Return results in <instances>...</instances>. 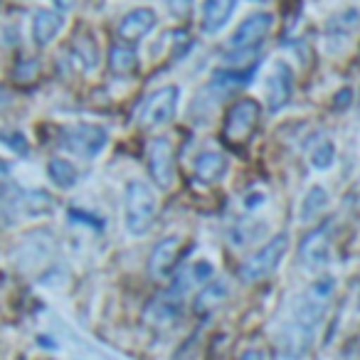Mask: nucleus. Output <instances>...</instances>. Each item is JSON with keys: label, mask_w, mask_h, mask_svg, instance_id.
I'll list each match as a JSON object with an SVG mask.
<instances>
[{"label": "nucleus", "mask_w": 360, "mask_h": 360, "mask_svg": "<svg viewBox=\"0 0 360 360\" xmlns=\"http://www.w3.org/2000/svg\"><path fill=\"white\" fill-rule=\"evenodd\" d=\"M212 274H215V269H212V264L210 262H205V259H200V262H193V264H188L186 269L180 271L178 276H175V281H173V286H170V291L173 294H178L180 299L188 294V291L193 289V286H205L207 281L212 279Z\"/></svg>", "instance_id": "4468645a"}, {"label": "nucleus", "mask_w": 360, "mask_h": 360, "mask_svg": "<svg viewBox=\"0 0 360 360\" xmlns=\"http://www.w3.org/2000/svg\"><path fill=\"white\" fill-rule=\"evenodd\" d=\"M47 170H50V178L57 188H72L77 183V168L65 158H52Z\"/></svg>", "instance_id": "5701e85b"}, {"label": "nucleus", "mask_w": 360, "mask_h": 360, "mask_svg": "<svg viewBox=\"0 0 360 360\" xmlns=\"http://www.w3.org/2000/svg\"><path fill=\"white\" fill-rule=\"evenodd\" d=\"M227 296H230V284L222 279H210L200 289V294L195 296V311L200 316L212 314V311L220 309V306L225 304Z\"/></svg>", "instance_id": "f3484780"}, {"label": "nucleus", "mask_w": 360, "mask_h": 360, "mask_svg": "<svg viewBox=\"0 0 360 360\" xmlns=\"http://www.w3.org/2000/svg\"><path fill=\"white\" fill-rule=\"evenodd\" d=\"M75 47H77V52H79V60L84 62L86 70H94V67L99 65V50H96V45L89 40V37L77 40Z\"/></svg>", "instance_id": "393cba45"}, {"label": "nucleus", "mask_w": 360, "mask_h": 360, "mask_svg": "<svg viewBox=\"0 0 360 360\" xmlns=\"http://www.w3.org/2000/svg\"><path fill=\"white\" fill-rule=\"evenodd\" d=\"M252 70H227V72H215L212 75V89H217L220 94H230V91L240 89L242 84L250 82Z\"/></svg>", "instance_id": "412c9836"}, {"label": "nucleus", "mask_w": 360, "mask_h": 360, "mask_svg": "<svg viewBox=\"0 0 360 360\" xmlns=\"http://www.w3.org/2000/svg\"><path fill=\"white\" fill-rule=\"evenodd\" d=\"M8 175H11V168H8V163L3 158H0V186L8 180Z\"/></svg>", "instance_id": "cd10ccee"}, {"label": "nucleus", "mask_w": 360, "mask_h": 360, "mask_svg": "<svg viewBox=\"0 0 360 360\" xmlns=\"http://www.w3.org/2000/svg\"><path fill=\"white\" fill-rule=\"evenodd\" d=\"M271 27H274V15H269V13H255L245 22H240V27L227 40V55H230V60H235V57L255 60L262 42L271 32Z\"/></svg>", "instance_id": "7ed1b4c3"}, {"label": "nucleus", "mask_w": 360, "mask_h": 360, "mask_svg": "<svg viewBox=\"0 0 360 360\" xmlns=\"http://www.w3.org/2000/svg\"><path fill=\"white\" fill-rule=\"evenodd\" d=\"M294 94V72L286 62H274L266 77V106L269 111H279L289 104Z\"/></svg>", "instance_id": "9d476101"}, {"label": "nucleus", "mask_w": 360, "mask_h": 360, "mask_svg": "<svg viewBox=\"0 0 360 360\" xmlns=\"http://www.w3.org/2000/svg\"><path fill=\"white\" fill-rule=\"evenodd\" d=\"M335 160V146L330 139H323L316 143V148L311 150V165L319 170H328Z\"/></svg>", "instance_id": "b1692460"}, {"label": "nucleus", "mask_w": 360, "mask_h": 360, "mask_svg": "<svg viewBox=\"0 0 360 360\" xmlns=\"http://www.w3.org/2000/svg\"><path fill=\"white\" fill-rule=\"evenodd\" d=\"M326 205H328V193H326V188L314 186L304 195V202H301V220L309 222V220H314V217H319L321 212L326 210Z\"/></svg>", "instance_id": "4be33fe9"}, {"label": "nucleus", "mask_w": 360, "mask_h": 360, "mask_svg": "<svg viewBox=\"0 0 360 360\" xmlns=\"http://www.w3.org/2000/svg\"><path fill=\"white\" fill-rule=\"evenodd\" d=\"M358 27H360V11L348 8V11L338 13V15H333L328 22H326V35H328L330 42L333 40H348Z\"/></svg>", "instance_id": "6ab92c4d"}, {"label": "nucleus", "mask_w": 360, "mask_h": 360, "mask_svg": "<svg viewBox=\"0 0 360 360\" xmlns=\"http://www.w3.org/2000/svg\"><path fill=\"white\" fill-rule=\"evenodd\" d=\"M237 8V0H205L202 8V30L207 35H215L227 25V20L232 18Z\"/></svg>", "instance_id": "2eb2a0df"}, {"label": "nucleus", "mask_w": 360, "mask_h": 360, "mask_svg": "<svg viewBox=\"0 0 360 360\" xmlns=\"http://www.w3.org/2000/svg\"><path fill=\"white\" fill-rule=\"evenodd\" d=\"M259 116H262V106L257 99L250 96H242L235 104L230 106L225 116V124H222V139L230 146H245L252 139L255 129L259 126Z\"/></svg>", "instance_id": "20e7f679"}, {"label": "nucleus", "mask_w": 360, "mask_h": 360, "mask_svg": "<svg viewBox=\"0 0 360 360\" xmlns=\"http://www.w3.org/2000/svg\"><path fill=\"white\" fill-rule=\"evenodd\" d=\"M155 212H158V200L153 191L141 180H131L124 198V225L134 237H141L153 227Z\"/></svg>", "instance_id": "f03ea898"}, {"label": "nucleus", "mask_w": 360, "mask_h": 360, "mask_svg": "<svg viewBox=\"0 0 360 360\" xmlns=\"http://www.w3.org/2000/svg\"><path fill=\"white\" fill-rule=\"evenodd\" d=\"M180 304H183V299L168 289L165 294L155 296V299L146 306L143 316H146V321L153 326H168L180 316Z\"/></svg>", "instance_id": "ddd939ff"}, {"label": "nucleus", "mask_w": 360, "mask_h": 360, "mask_svg": "<svg viewBox=\"0 0 360 360\" xmlns=\"http://www.w3.org/2000/svg\"><path fill=\"white\" fill-rule=\"evenodd\" d=\"M65 20H62L60 13L55 11H37L35 18H32V37H35V45L45 47L50 45L57 37V32L62 30Z\"/></svg>", "instance_id": "a211bd4d"}, {"label": "nucleus", "mask_w": 360, "mask_h": 360, "mask_svg": "<svg viewBox=\"0 0 360 360\" xmlns=\"http://www.w3.org/2000/svg\"><path fill=\"white\" fill-rule=\"evenodd\" d=\"M330 245H333V220H326L301 240V264L306 269H321L330 257Z\"/></svg>", "instance_id": "6e6552de"}, {"label": "nucleus", "mask_w": 360, "mask_h": 360, "mask_svg": "<svg viewBox=\"0 0 360 360\" xmlns=\"http://www.w3.org/2000/svg\"><path fill=\"white\" fill-rule=\"evenodd\" d=\"M227 173V158L217 150H205V153L198 155L195 160V175L200 183L212 186V183H220Z\"/></svg>", "instance_id": "dca6fc26"}, {"label": "nucleus", "mask_w": 360, "mask_h": 360, "mask_svg": "<svg viewBox=\"0 0 360 360\" xmlns=\"http://www.w3.org/2000/svg\"><path fill=\"white\" fill-rule=\"evenodd\" d=\"M148 170L158 188L168 191L175 180V153L168 139H153L148 143Z\"/></svg>", "instance_id": "1a4fd4ad"}, {"label": "nucleus", "mask_w": 360, "mask_h": 360, "mask_svg": "<svg viewBox=\"0 0 360 360\" xmlns=\"http://www.w3.org/2000/svg\"><path fill=\"white\" fill-rule=\"evenodd\" d=\"M106 143H109V134L96 124H77L62 131V146L82 158H96L106 148Z\"/></svg>", "instance_id": "0eeeda50"}, {"label": "nucleus", "mask_w": 360, "mask_h": 360, "mask_svg": "<svg viewBox=\"0 0 360 360\" xmlns=\"http://www.w3.org/2000/svg\"><path fill=\"white\" fill-rule=\"evenodd\" d=\"M178 101H180V89L173 84L160 86L153 94H148V99L143 101L139 111V124L143 129H158V126L168 124L170 119L178 111Z\"/></svg>", "instance_id": "423d86ee"}, {"label": "nucleus", "mask_w": 360, "mask_h": 360, "mask_svg": "<svg viewBox=\"0 0 360 360\" xmlns=\"http://www.w3.org/2000/svg\"><path fill=\"white\" fill-rule=\"evenodd\" d=\"M335 296L333 276H319L304 294L299 296L294 306V316L284 326L279 338V350L286 360H301L311 350L321 321L326 319L330 309V301Z\"/></svg>", "instance_id": "f257e3e1"}, {"label": "nucleus", "mask_w": 360, "mask_h": 360, "mask_svg": "<svg viewBox=\"0 0 360 360\" xmlns=\"http://www.w3.org/2000/svg\"><path fill=\"white\" fill-rule=\"evenodd\" d=\"M193 8V0H168V11L175 18H186Z\"/></svg>", "instance_id": "a878e982"}, {"label": "nucleus", "mask_w": 360, "mask_h": 360, "mask_svg": "<svg viewBox=\"0 0 360 360\" xmlns=\"http://www.w3.org/2000/svg\"><path fill=\"white\" fill-rule=\"evenodd\" d=\"M180 250H183V240L180 237H165L153 247L148 259V271L153 279H168L173 274L175 264L180 259Z\"/></svg>", "instance_id": "9b49d317"}, {"label": "nucleus", "mask_w": 360, "mask_h": 360, "mask_svg": "<svg viewBox=\"0 0 360 360\" xmlns=\"http://www.w3.org/2000/svg\"><path fill=\"white\" fill-rule=\"evenodd\" d=\"M286 250H289V235H276L262 247L259 252L250 257V259L242 264L240 276L245 284H257V281L266 279L276 271L279 262L284 259Z\"/></svg>", "instance_id": "39448f33"}, {"label": "nucleus", "mask_w": 360, "mask_h": 360, "mask_svg": "<svg viewBox=\"0 0 360 360\" xmlns=\"http://www.w3.org/2000/svg\"><path fill=\"white\" fill-rule=\"evenodd\" d=\"M109 70L114 72L116 77H131L136 70H139V57H136V50L126 42H119V45L111 47L109 52Z\"/></svg>", "instance_id": "aec40b11"}, {"label": "nucleus", "mask_w": 360, "mask_h": 360, "mask_svg": "<svg viewBox=\"0 0 360 360\" xmlns=\"http://www.w3.org/2000/svg\"><path fill=\"white\" fill-rule=\"evenodd\" d=\"M0 141H6V143L11 146L13 150H18V153H27V143L20 134H15V139H8V134H0Z\"/></svg>", "instance_id": "bb28decb"}, {"label": "nucleus", "mask_w": 360, "mask_h": 360, "mask_svg": "<svg viewBox=\"0 0 360 360\" xmlns=\"http://www.w3.org/2000/svg\"><path fill=\"white\" fill-rule=\"evenodd\" d=\"M240 360H264V355H262L259 350H247V353L242 355Z\"/></svg>", "instance_id": "c85d7f7f"}, {"label": "nucleus", "mask_w": 360, "mask_h": 360, "mask_svg": "<svg viewBox=\"0 0 360 360\" xmlns=\"http://www.w3.org/2000/svg\"><path fill=\"white\" fill-rule=\"evenodd\" d=\"M155 25H158V15L150 8H136V11L126 13V18L121 20L119 37L126 45H131V42H139L141 37L148 35Z\"/></svg>", "instance_id": "f8f14e48"}]
</instances>
